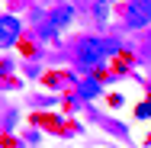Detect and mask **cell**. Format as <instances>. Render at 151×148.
Masks as SVG:
<instances>
[{
    "instance_id": "4",
    "label": "cell",
    "mask_w": 151,
    "mask_h": 148,
    "mask_svg": "<svg viewBox=\"0 0 151 148\" xmlns=\"http://www.w3.org/2000/svg\"><path fill=\"white\" fill-rule=\"evenodd\" d=\"M16 39H19V23H16L13 16H3V19H0V45L10 48Z\"/></svg>"
},
{
    "instance_id": "5",
    "label": "cell",
    "mask_w": 151,
    "mask_h": 148,
    "mask_svg": "<svg viewBox=\"0 0 151 148\" xmlns=\"http://www.w3.org/2000/svg\"><path fill=\"white\" fill-rule=\"evenodd\" d=\"M96 84H93V81H87V84H84V87H81V97H96Z\"/></svg>"
},
{
    "instance_id": "2",
    "label": "cell",
    "mask_w": 151,
    "mask_h": 148,
    "mask_svg": "<svg viewBox=\"0 0 151 148\" xmlns=\"http://www.w3.org/2000/svg\"><path fill=\"white\" fill-rule=\"evenodd\" d=\"M71 13H74V10H71L68 3H61L58 10H55V13L45 19V26H42V35H55L58 29H64V26H68V19H71Z\"/></svg>"
},
{
    "instance_id": "3",
    "label": "cell",
    "mask_w": 151,
    "mask_h": 148,
    "mask_svg": "<svg viewBox=\"0 0 151 148\" xmlns=\"http://www.w3.org/2000/svg\"><path fill=\"white\" fill-rule=\"evenodd\" d=\"M125 23L129 26H145V23H151V6L148 3H142V0H132V6H129V13H125Z\"/></svg>"
},
{
    "instance_id": "1",
    "label": "cell",
    "mask_w": 151,
    "mask_h": 148,
    "mask_svg": "<svg viewBox=\"0 0 151 148\" xmlns=\"http://www.w3.org/2000/svg\"><path fill=\"white\" fill-rule=\"evenodd\" d=\"M116 52H119L116 39H84L81 42V64L84 68H96V64H103V58H109Z\"/></svg>"
},
{
    "instance_id": "6",
    "label": "cell",
    "mask_w": 151,
    "mask_h": 148,
    "mask_svg": "<svg viewBox=\"0 0 151 148\" xmlns=\"http://www.w3.org/2000/svg\"><path fill=\"white\" fill-rule=\"evenodd\" d=\"M142 3H148V6H151V0H142Z\"/></svg>"
}]
</instances>
